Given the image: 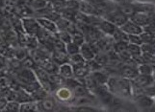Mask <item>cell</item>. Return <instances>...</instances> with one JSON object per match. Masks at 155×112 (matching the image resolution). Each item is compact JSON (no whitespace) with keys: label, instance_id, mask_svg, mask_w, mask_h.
<instances>
[{"label":"cell","instance_id":"6da1fadb","mask_svg":"<svg viewBox=\"0 0 155 112\" xmlns=\"http://www.w3.org/2000/svg\"><path fill=\"white\" fill-rule=\"evenodd\" d=\"M107 84H108L111 92H115L124 96H130L132 94L130 82L125 78H110L108 79Z\"/></svg>","mask_w":155,"mask_h":112},{"label":"cell","instance_id":"7a4b0ae2","mask_svg":"<svg viewBox=\"0 0 155 112\" xmlns=\"http://www.w3.org/2000/svg\"><path fill=\"white\" fill-rule=\"evenodd\" d=\"M131 21L143 28L145 26L155 22V14L146 12H136L131 17Z\"/></svg>","mask_w":155,"mask_h":112},{"label":"cell","instance_id":"3957f363","mask_svg":"<svg viewBox=\"0 0 155 112\" xmlns=\"http://www.w3.org/2000/svg\"><path fill=\"white\" fill-rule=\"evenodd\" d=\"M106 19L112 22L114 25H116L117 27L120 28L121 26H124L128 21V17L124 15V14H121L120 11L115 10V11H111V12L107 14Z\"/></svg>","mask_w":155,"mask_h":112},{"label":"cell","instance_id":"277c9868","mask_svg":"<svg viewBox=\"0 0 155 112\" xmlns=\"http://www.w3.org/2000/svg\"><path fill=\"white\" fill-rule=\"evenodd\" d=\"M154 82V78L151 75H143L139 74L138 76L132 79V84L137 88H147L150 86Z\"/></svg>","mask_w":155,"mask_h":112},{"label":"cell","instance_id":"5b68a950","mask_svg":"<svg viewBox=\"0 0 155 112\" xmlns=\"http://www.w3.org/2000/svg\"><path fill=\"white\" fill-rule=\"evenodd\" d=\"M22 22H23V27H24L26 34H29L32 36H37L38 32L41 29V26L38 21H37V19L24 17L22 19Z\"/></svg>","mask_w":155,"mask_h":112},{"label":"cell","instance_id":"8992f818","mask_svg":"<svg viewBox=\"0 0 155 112\" xmlns=\"http://www.w3.org/2000/svg\"><path fill=\"white\" fill-rule=\"evenodd\" d=\"M17 76L19 83L23 85L36 81V74L32 71V69L23 68L22 70L17 74Z\"/></svg>","mask_w":155,"mask_h":112},{"label":"cell","instance_id":"52a82bcc","mask_svg":"<svg viewBox=\"0 0 155 112\" xmlns=\"http://www.w3.org/2000/svg\"><path fill=\"white\" fill-rule=\"evenodd\" d=\"M79 12L87 15H95V17L101 14L100 11L97 9V7L88 1H80Z\"/></svg>","mask_w":155,"mask_h":112},{"label":"cell","instance_id":"ba28073f","mask_svg":"<svg viewBox=\"0 0 155 112\" xmlns=\"http://www.w3.org/2000/svg\"><path fill=\"white\" fill-rule=\"evenodd\" d=\"M56 25L59 31H66V32H68L69 34H72L73 32L76 31V26L73 21H69L63 17H61L57 21Z\"/></svg>","mask_w":155,"mask_h":112},{"label":"cell","instance_id":"9c48e42d","mask_svg":"<svg viewBox=\"0 0 155 112\" xmlns=\"http://www.w3.org/2000/svg\"><path fill=\"white\" fill-rule=\"evenodd\" d=\"M37 21L39 22V24H40V26L41 28L45 29L46 31L50 32V33L57 34L59 32L56 23L53 22V21H51L48 18H46V17H38V18H37Z\"/></svg>","mask_w":155,"mask_h":112},{"label":"cell","instance_id":"30bf717a","mask_svg":"<svg viewBox=\"0 0 155 112\" xmlns=\"http://www.w3.org/2000/svg\"><path fill=\"white\" fill-rule=\"evenodd\" d=\"M120 29L128 35H141L143 31L141 26H139L133 22V21H129V20L124 26H121Z\"/></svg>","mask_w":155,"mask_h":112},{"label":"cell","instance_id":"8fae6325","mask_svg":"<svg viewBox=\"0 0 155 112\" xmlns=\"http://www.w3.org/2000/svg\"><path fill=\"white\" fill-rule=\"evenodd\" d=\"M120 74L121 75V77H124L125 79H135L140 73H139L138 69L135 68L134 66H130V65L124 64V66L120 68Z\"/></svg>","mask_w":155,"mask_h":112},{"label":"cell","instance_id":"7c38bea8","mask_svg":"<svg viewBox=\"0 0 155 112\" xmlns=\"http://www.w3.org/2000/svg\"><path fill=\"white\" fill-rule=\"evenodd\" d=\"M52 61L60 66L68 63L69 61V55L67 52H58V51H53L52 56H51Z\"/></svg>","mask_w":155,"mask_h":112},{"label":"cell","instance_id":"4fadbf2b","mask_svg":"<svg viewBox=\"0 0 155 112\" xmlns=\"http://www.w3.org/2000/svg\"><path fill=\"white\" fill-rule=\"evenodd\" d=\"M117 10L120 11L121 14H124L128 17H131L132 15L136 13V9L134 5H132L130 3H126V2H120L117 5Z\"/></svg>","mask_w":155,"mask_h":112},{"label":"cell","instance_id":"5bb4252c","mask_svg":"<svg viewBox=\"0 0 155 112\" xmlns=\"http://www.w3.org/2000/svg\"><path fill=\"white\" fill-rule=\"evenodd\" d=\"M80 54L82 55V57L85 58V61H92L95 57V52L93 50V48L91 47L89 42L87 43H84L81 45V48H80Z\"/></svg>","mask_w":155,"mask_h":112},{"label":"cell","instance_id":"9a60e30c","mask_svg":"<svg viewBox=\"0 0 155 112\" xmlns=\"http://www.w3.org/2000/svg\"><path fill=\"white\" fill-rule=\"evenodd\" d=\"M85 36H86L88 42H94L102 39L101 33L97 29V27H94V26H90L88 32L85 34Z\"/></svg>","mask_w":155,"mask_h":112},{"label":"cell","instance_id":"2e32d148","mask_svg":"<svg viewBox=\"0 0 155 112\" xmlns=\"http://www.w3.org/2000/svg\"><path fill=\"white\" fill-rule=\"evenodd\" d=\"M90 70L91 69L88 65V63H84V64L73 66V73H74V76H75L76 78L87 77L90 73Z\"/></svg>","mask_w":155,"mask_h":112},{"label":"cell","instance_id":"e0dca14e","mask_svg":"<svg viewBox=\"0 0 155 112\" xmlns=\"http://www.w3.org/2000/svg\"><path fill=\"white\" fill-rule=\"evenodd\" d=\"M59 74H60L65 79L73 78V76H74L73 66L68 64V63H65V64L60 65V68H59Z\"/></svg>","mask_w":155,"mask_h":112},{"label":"cell","instance_id":"ac0fdd59","mask_svg":"<svg viewBox=\"0 0 155 112\" xmlns=\"http://www.w3.org/2000/svg\"><path fill=\"white\" fill-rule=\"evenodd\" d=\"M98 28L100 30H102V32H104L105 34L113 36V34L115 33V31H116V29L117 27L116 25H114L112 22H110V21H108V20H101Z\"/></svg>","mask_w":155,"mask_h":112},{"label":"cell","instance_id":"d6986e66","mask_svg":"<svg viewBox=\"0 0 155 112\" xmlns=\"http://www.w3.org/2000/svg\"><path fill=\"white\" fill-rule=\"evenodd\" d=\"M48 2L47 0H31L30 7L35 12H41V11L48 8Z\"/></svg>","mask_w":155,"mask_h":112},{"label":"cell","instance_id":"ffe728a7","mask_svg":"<svg viewBox=\"0 0 155 112\" xmlns=\"http://www.w3.org/2000/svg\"><path fill=\"white\" fill-rule=\"evenodd\" d=\"M48 8L51 11L60 13L66 8V0H51L48 2Z\"/></svg>","mask_w":155,"mask_h":112},{"label":"cell","instance_id":"44dd1931","mask_svg":"<svg viewBox=\"0 0 155 112\" xmlns=\"http://www.w3.org/2000/svg\"><path fill=\"white\" fill-rule=\"evenodd\" d=\"M34 72L36 74V76L38 77V79H40V82L46 81V79H48L49 73L47 72L44 67H41V65L36 64V66L34 67Z\"/></svg>","mask_w":155,"mask_h":112},{"label":"cell","instance_id":"7402d4cb","mask_svg":"<svg viewBox=\"0 0 155 112\" xmlns=\"http://www.w3.org/2000/svg\"><path fill=\"white\" fill-rule=\"evenodd\" d=\"M39 105H40L41 109L45 110V111H51L55 108L54 101L50 98H45L44 100H41Z\"/></svg>","mask_w":155,"mask_h":112},{"label":"cell","instance_id":"603a6c76","mask_svg":"<svg viewBox=\"0 0 155 112\" xmlns=\"http://www.w3.org/2000/svg\"><path fill=\"white\" fill-rule=\"evenodd\" d=\"M92 77L94 79V82H97V85H103L108 82V77H107L105 74L98 72V71H94L92 74Z\"/></svg>","mask_w":155,"mask_h":112},{"label":"cell","instance_id":"cb8c5ba5","mask_svg":"<svg viewBox=\"0 0 155 112\" xmlns=\"http://www.w3.org/2000/svg\"><path fill=\"white\" fill-rule=\"evenodd\" d=\"M113 37L116 41H124L128 42L129 41V37H128V34H126L125 32L122 31L120 28H117L115 33L113 34Z\"/></svg>","mask_w":155,"mask_h":112},{"label":"cell","instance_id":"d4e9b609","mask_svg":"<svg viewBox=\"0 0 155 112\" xmlns=\"http://www.w3.org/2000/svg\"><path fill=\"white\" fill-rule=\"evenodd\" d=\"M71 37H72V42H74V43L79 46H81L82 44L85 43V35L77 30L71 34Z\"/></svg>","mask_w":155,"mask_h":112},{"label":"cell","instance_id":"484cf974","mask_svg":"<svg viewBox=\"0 0 155 112\" xmlns=\"http://www.w3.org/2000/svg\"><path fill=\"white\" fill-rule=\"evenodd\" d=\"M77 12L73 10H71V9H64L63 11L60 12V14L63 18L65 19H68L69 21H74V17H75V14H76Z\"/></svg>","mask_w":155,"mask_h":112},{"label":"cell","instance_id":"4316f807","mask_svg":"<svg viewBox=\"0 0 155 112\" xmlns=\"http://www.w3.org/2000/svg\"><path fill=\"white\" fill-rule=\"evenodd\" d=\"M57 39H61L62 41L65 42L66 44L69 43V42H72V37H71V34H69L68 32L66 31H59L56 34Z\"/></svg>","mask_w":155,"mask_h":112},{"label":"cell","instance_id":"83f0119b","mask_svg":"<svg viewBox=\"0 0 155 112\" xmlns=\"http://www.w3.org/2000/svg\"><path fill=\"white\" fill-rule=\"evenodd\" d=\"M127 47H128V42L117 41L116 43H114V51L120 55L127 51Z\"/></svg>","mask_w":155,"mask_h":112},{"label":"cell","instance_id":"f1b7e54d","mask_svg":"<svg viewBox=\"0 0 155 112\" xmlns=\"http://www.w3.org/2000/svg\"><path fill=\"white\" fill-rule=\"evenodd\" d=\"M31 95H32V97H33V100L41 101V100H44L45 98H46L47 91L44 87H40L39 89H37L36 91L33 92Z\"/></svg>","mask_w":155,"mask_h":112},{"label":"cell","instance_id":"f546056e","mask_svg":"<svg viewBox=\"0 0 155 112\" xmlns=\"http://www.w3.org/2000/svg\"><path fill=\"white\" fill-rule=\"evenodd\" d=\"M18 91V102L19 103H27V102H32L33 101V97H32V95H28L27 91L24 92V91H21V90H17Z\"/></svg>","mask_w":155,"mask_h":112},{"label":"cell","instance_id":"4dcf8cb0","mask_svg":"<svg viewBox=\"0 0 155 112\" xmlns=\"http://www.w3.org/2000/svg\"><path fill=\"white\" fill-rule=\"evenodd\" d=\"M69 61H71L72 66L80 65V64H84V63H86V61H85V58L82 57V55L80 54V53L75 54V55H72V56H69Z\"/></svg>","mask_w":155,"mask_h":112},{"label":"cell","instance_id":"1f68e13d","mask_svg":"<svg viewBox=\"0 0 155 112\" xmlns=\"http://www.w3.org/2000/svg\"><path fill=\"white\" fill-rule=\"evenodd\" d=\"M127 51L129 52V54L132 57L142 55V48L139 46V45H137V44H133V43L128 44Z\"/></svg>","mask_w":155,"mask_h":112},{"label":"cell","instance_id":"d6a6232c","mask_svg":"<svg viewBox=\"0 0 155 112\" xmlns=\"http://www.w3.org/2000/svg\"><path fill=\"white\" fill-rule=\"evenodd\" d=\"M67 45L64 41L61 39H56L53 42V51H58V52H67Z\"/></svg>","mask_w":155,"mask_h":112},{"label":"cell","instance_id":"836d02e7","mask_svg":"<svg viewBox=\"0 0 155 112\" xmlns=\"http://www.w3.org/2000/svg\"><path fill=\"white\" fill-rule=\"evenodd\" d=\"M67 53L69 56L75 55L80 53V46L75 44L74 42H69V43L67 44Z\"/></svg>","mask_w":155,"mask_h":112},{"label":"cell","instance_id":"e575fe53","mask_svg":"<svg viewBox=\"0 0 155 112\" xmlns=\"http://www.w3.org/2000/svg\"><path fill=\"white\" fill-rule=\"evenodd\" d=\"M37 106L38 104H36L34 103L27 102V103H22L20 104V110L21 112H29V111H35L37 110Z\"/></svg>","mask_w":155,"mask_h":112},{"label":"cell","instance_id":"d590c367","mask_svg":"<svg viewBox=\"0 0 155 112\" xmlns=\"http://www.w3.org/2000/svg\"><path fill=\"white\" fill-rule=\"evenodd\" d=\"M138 70H139V73H140V74L151 75L152 72H153V67L149 65L147 62H146V63H143V64H140V66H139V68H138Z\"/></svg>","mask_w":155,"mask_h":112},{"label":"cell","instance_id":"8d00e7d4","mask_svg":"<svg viewBox=\"0 0 155 112\" xmlns=\"http://www.w3.org/2000/svg\"><path fill=\"white\" fill-rule=\"evenodd\" d=\"M9 67L13 70H18V69L22 68V61L17 58H10V61H8Z\"/></svg>","mask_w":155,"mask_h":112},{"label":"cell","instance_id":"74e56055","mask_svg":"<svg viewBox=\"0 0 155 112\" xmlns=\"http://www.w3.org/2000/svg\"><path fill=\"white\" fill-rule=\"evenodd\" d=\"M141 39H142V41L143 43L145 44H153V41H154V39H155V36L150 34V33H147V32H145V33H142L140 35Z\"/></svg>","mask_w":155,"mask_h":112},{"label":"cell","instance_id":"f35d334b","mask_svg":"<svg viewBox=\"0 0 155 112\" xmlns=\"http://www.w3.org/2000/svg\"><path fill=\"white\" fill-rule=\"evenodd\" d=\"M74 90V94L78 97H84L88 94V88L82 84H77L75 87L73 88Z\"/></svg>","mask_w":155,"mask_h":112},{"label":"cell","instance_id":"ab89813d","mask_svg":"<svg viewBox=\"0 0 155 112\" xmlns=\"http://www.w3.org/2000/svg\"><path fill=\"white\" fill-rule=\"evenodd\" d=\"M23 87L25 89V91H27L28 93H31L32 94L33 92H35L37 89H39L41 86V84L38 82L35 81V82H29L27 84H25Z\"/></svg>","mask_w":155,"mask_h":112},{"label":"cell","instance_id":"60d3db41","mask_svg":"<svg viewBox=\"0 0 155 112\" xmlns=\"http://www.w3.org/2000/svg\"><path fill=\"white\" fill-rule=\"evenodd\" d=\"M48 81L53 83L54 85H59L63 81H64V78L61 76L60 74L58 73H54V74H49V77H48Z\"/></svg>","mask_w":155,"mask_h":112},{"label":"cell","instance_id":"b9f144b4","mask_svg":"<svg viewBox=\"0 0 155 112\" xmlns=\"http://www.w3.org/2000/svg\"><path fill=\"white\" fill-rule=\"evenodd\" d=\"M139 104L143 106V107H149V106L153 104V101L151 98L143 95L141 98H139Z\"/></svg>","mask_w":155,"mask_h":112},{"label":"cell","instance_id":"7bdbcfd3","mask_svg":"<svg viewBox=\"0 0 155 112\" xmlns=\"http://www.w3.org/2000/svg\"><path fill=\"white\" fill-rule=\"evenodd\" d=\"M79 6H80V1H78V0H66L67 9H71V10L75 11V12H78Z\"/></svg>","mask_w":155,"mask_h":112},{"label":"cell","instance_id":"ee69618b","mask_svg":"<svg viewBox=\"0 0 155 112\" xmlns=\"http://www.w3.org/2000/svg\"><path fill=\"white\" fill-rule=\"evenodd\" d=\"M6 109L7 111H10V112H17V111H19L20 110V104H19V102L18 101H12V102L8 103L7 106H6Z\"/></svg>","mask_w":155,"mask_h":112},{"label":"cell","instance_id":"f6af8a7d","mask_svg":"<svg viewBox=\"0 0 155 112\" xmlns=\"http://www.w3.org/2000/svg\"><path fill=\"white\" fill-rule=\"evenodd\" d=\"M37 63L35 62V61L30 56L27 57L25 60L22 61V68H27V69H34V67L36 66Z\"/></svg>","mask_w":155,"mask_h":112},{"label":"cell","instance_id":"bcb514c9","mask_svg":"<svg viewBox=\"0 0 155 112\" xmlns=\"http://www.w3.org/2000/svg\"><path fill=\"white\" fill-rule=\"evenodd\" d=\"M27 53H28L27 50H25L23 47L18 48V50H15V58L22 61L27 57H29V54H27Z\"/></svg>","mask_w":155,"mask_h":112},{"label":"cell","instance_id":"7dc6e473","mask_svg":"<svg viewBox=\"0 0 155 112\" xmlns=\"http://www.w3.org/2000/svg\"><path fill=\"white\" fill-rule=\"evenodd\" d=\"M71 91H69L68 89L67 88H63V89H60L57 93V96L58 98H60L61 100H68L71 98Z\"/></svg>","mask_w":155,"mask_h":112},{"label":"cell","instance_id":"c3c4849f","mask_svg":"<svg viewBox=\"0 0 155 112\" xmlns=\"http://www.w3.org/2000/svg\"><path fill=\"white\" fill-rule=\"evenodd\" d=\"M128 37H129L130 43L137 44V45L143 44V41H142V39H141L140 35H128Z\"/></svg>","mask_w":155,"mask_h":112},{"label":"cell","instance_id":"681fc988","mask_svg":"<svg viewBox=\"0 0 155 112\" xmlns=\"http://www.w3.org/2000/svg\"><path fill=\"white\" fill-rule=\"evenodd\" d=\"M18 3L19 0H1L2 7H15Z\"/></svg>","mask_w":155,"mask_h":112},{"label":"cell","instance_id":"f907efd6","mask_svg":"<svg viewBox=\"0 0 155 112\" xmlns=\"http://www.w3.org/2000/svg\"><path fill=\"white\" fill-rule=\"evenodd\" d=\"M143 30L145 32H147V33H150V34L155 36V22H152L150 24L145 26V27L143 28Z\"/></svg>","mask_w":155,"mask_h":112},{"label":"cell","instance_id":"816d5d0a","mask_svg":"<svg viewBox=\"0 0 155 112\" xmlns=\"http://www.w3.org/2000/svg\"><path fill=\"white\" fill-rule=\"evenodd\" d=\"M143 56L145 57L146 61L147 63H151L155 66V56L154 55H148V54H143Z\"/></svg>","mask_w":155,"mask_h":112},{"label":"cell","instance_id":"f5cc1de1","mask_svg":"<svg viewBox=\"0 0 155 112\" xmlns=\"http://www.w3.org/2000/svg\"><path fill=\"white\" fill-rule=\"evenodd\" d=\"M86 1L90 2V3H92L94 4V6H99V5H102L106 2H108V0H86Z\"/></svg>","mask_w":155,"mask_h":112},{"label":"cell","instance_id":"db71d44e","mask_svg":"<svg viewBox=\"0 0 155 112\" xmlns=\"http://www.w3.org/2000/svg\"><path fill=\"white\" fill-rule=\"evenodd\" d=\"M8 103H9V101L6 98H5V97H2L1 98V101H0V109L3 110V109L6 108Z\"/></svg>","mask_w":155,"mask_h":112},{"label":"cell","instance_id":"11a10c76","mask_svg":"<svg viewBox=\"0 0 155 112\" xmlns=\"http://www.w3.org/2000/svg\"><path fill=\"white\" fill-rule=\"evenodd\" d=\"M76 110L77 111H81V112H93V111H94V108H91V107H89V106H85V105L80 106V107L77 108Z\"/></svg>","mask_w":155,"mask_h":112},{"label":"cell","instance_id":"9f6ffc18","mask_svg":"<svg viewBox=\"0 0 155 112\" xmlns=\"http://www.w3.org/2000/svg\"><path fill=\"white\" fill-rule=\"evenodd\" d=\"M117 2H124V0H115Z\"/></svg>","mask_w":155,"mask_h":112},{"label":"cell","instance_id":"6f0895ef","mask_svg":"<svg viewBox=\"0 0 155 112\" xmlns=\"http://www.w3.org/2000/svg\"><path fill=\"white\" fill-rule=\"evenodd\" d=\"M153 44H155V39H154V41H153Z\"/></svg>","mask_w":155,"mask_h":112},{"label":"cell","instance_id":"680465c9","mask_svg":"<svg viewBox=\"0 0 155 112\" xmlns=\"http://www.w3.org/2000/svg\"><path fill=\"white\" fill-rule=\"evenodd\" d=\"M47 1H51V0H47Z\"/></svg>","mask_w":155,"mask_h":112}]
</instances>
